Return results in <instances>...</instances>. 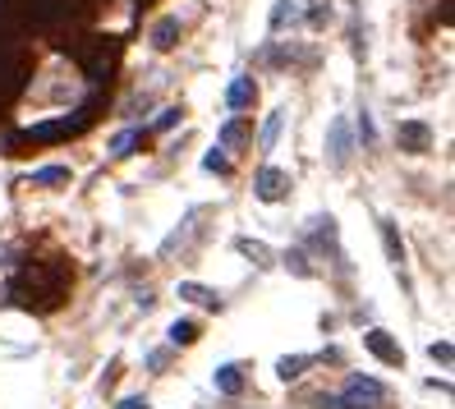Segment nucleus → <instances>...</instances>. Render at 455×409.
Masks as SVG:
<instances>
[{
    "instance_id": "obj_23",
    "label": "nucleus",
    "mask_w": 455,
    "mask_h": 409,
    "mask_svg": "<svg viewBox=\"0 0 455 409\" xmlns=\"http://www.w3.org/2000/svg\"><path fill=\"white\" fill-rule=\"evenodd\" d=\"M428 354L437 359V364H451V359H455V349H451V340H432V345H428Z\"/></svg>"
},
{
    "instance_id": "obj_26",
    "label": "nucleus",
    "mask_w": 455,
    "mask_h": 409,
    "mask_svg": "<svg viewBox=\"0 0 455 409\" xmlns=\"http://www.w3.org/2000/svg\"><path fill=\"white\" fill-rule=\"evenodd\" d=\"M115 409H152V405H148V396H129V400H120Z\"/></svg>"
},
{
    "instance_id": "obj_3",
    "label": "nucleus",
    "mask_w": 455,
    "mask_h": 409,
    "mask_svg": "<svg viewBox=\"0 0 455 409\" xmlns=\"http://www.w3.org/2000/svg\"><path fill=\"white\" fill-rule=\"evenodd\" d=\"M386 400V386L377 382V377H359L354 373L350 382H345L341 396H331V409H377Z\"/></svg>"
},
{
    "instance_id": "obj_17",
    "label": "nucleus",
    "mask_w": 455,
    "mask_h": 409,
    "mask_svg": "<svg viewBox=\"0 0 455 409\" xmlns=\"http://www.w3.org/2000/svg\"><path fill=\"white\" fill-rule=\"evenodd\" d=\"M382 239H386V253H391V262L400 267V262H405V244H400V235H395L391 221H382Z\"/></svg>"
},
{
    "instance_id": "obj_21",
    "label": "nucleus",
    "mask_w": 455,
    "mask_h": 409,
    "mask_svg": "<svg viewBox=\"0 0 455 409\" xmlns=\"http://www.w3.org/2000/svg\"><path fill=\"white\" fill-rule=\"evenodd\" d=\"M202 165H207V170H216V175H230V170H235V165H230V157H226V152H207V157H202Z\"/></svg>"
},
{
    "instance_id": "obj_1",
    "label": "nucleus",
    "mask_w": 455,
    "mask_h": 409,
    "mask_svg": "<svg viewBox=\"0 0 455 409\" xmlns=\"http://www.w3.org/2000/svg\"><path fill=\"white\" fill-rule=\"evenodd\" d=\"M65 290H70L65 258H33L5 280V304L33 308V313H51V308H60Z\"/></svg>"
},
{
    "instance_id": "obj_4",
    "label": "nucleus",
    "mask_w": 455,
    "mask_h": 409,
    "mask_svg": "<svg viewBox=\"0 0 455 409\" xmlns=\"http://www.w3.org/2000/svg\"><path fill=\"white\" fill-rule=\"evenodd\" d=\"M350 152H354V138H350V120H331V133H327V161L336 170L350 165Z\"/></svg>"
},
{
    "instance_id": "obj_9",
    "label": "nucleus",
    "mask_w": 455,
    "mask_h": 409,
    "mask_svg": "<svg viewBox=\"0 0 455 409\" xmlns=\"http://www.w3.org/2000/svg\"><path fill=\"white\" fill-rule=\"evenodd\" d=\"M216 391L221 396H239V391H244V368H239V364L216 368Z\"/></svg>"
},
{
    "instance_id": "obj_24",
    "label": "nucleus",
    "mask_w": 455,
    "mask_h": 409,
    "mask_svg": "<svg viewBox=\"0 0 455 409\" xmlns=\"http://www.w3.org/2000/svg\"><path fill=\"white\" fill-rule=\"evenodd\" d=\"M175 120H180V106H166V111L157 115V133H166V129H170V124H175Z\"/></svg>"
},
{
    "instance_id": "obj_5",
    "label": "nucleus",
    "mask_w": 455,
    "mask_h": 409,
    "mask_svg": "<svg viewBox=\"0 0 455 409\" xmlns=\"http://www.w3.org/2000/svg\"><path fill=\"white\" fill-rule=\"evenodd\" d=\"M253 193L263 202H280L290 193V175L285 170H276V165H263V170H258V180H253Z\"/></svg>"
},
{
    "instance_id": "obj_15",
    "label": "nucleus",
    "mask_w": 455,
    "mask_h": 409,
    "mask_svg": "<svg viewBox=\"0 0 455 409\" xmlns=\"http://www.w3.org/2000/svg\"><path fill=\"white\" fill-rule=\"evenodd\" d=\"M244 138H248V124L239 120V115H235V120H226V124H221V148H239Z\"/></svg>"
},
{
    "instance_id": "obj_12",
    "label": "nucleus",
    "mask_w": 455,
    "mask_h": 409,
    "mask_svg": "<svg viewBox=\"0 0 455 409\" xmlns=\"http://www.w3.org/2000/svg\"><path fill=\"white\" fill-rule=\"evenodd\" d=\"M180 299H189V304H202V308H221V295L207 285H193V280H184L180 285Z\"/></svg>"
},
{
    "instance_id": "obj_20",
    "label": "nucleus",
    "mask_w": 455,
    "mask_h": 409,
    "mask_svg": "<svg viewBox=\"0 0 455 409\" xmlns=\"http://www.w3.org/2000/svg\"><path fill=\"white\" fill-rule=\"evenodd\" d=\"M304 258H308V253H304V249H290V253H285V267H290V271H295V276H313V267H308V262H304Z\"/></svg>"
},
{
    "instance_id": "obj_8",
    "label": "nucleus",
    "mask_w": 455,
    "mask_h": 409,
    "mask_svg": "<svg viewBox=\"0 0 455 409\" xmlns=\"http://www.w3.org/2000/svg\"><path fill=\"white\" fill-rule=\"evenodd\" d=\"M253 97H258V83L244 74V79H235V83H230L226 106H230V111H244V106H253Z\"/></svg>"
},
{
    "instance_id": "obj_19",
    "label": "nucleus",
    "mask_w": 455,
    "mask_h": 409,
    "mask_svg": "<svg viewBox=\"0 0 455 409\" xmlns=\"http://www.w3.org/2000/svg\"><path fill=\"white\" fill-rule=\"evenodd\" d=\"M235 249L244 253L248 262H267V258H272V253H267V244H258V239H235Z\"/></svg>"
},
{
    "instance_id": "obj_14",
    "label": "nucleus",
    "mask_w": 455,
    "mask_h": 409,
    "mask_svg": "<svg viewBox=\"0 0 455 409\" xmlns=\"http://www.w3.org/2000/svg\"><path fill=\"white\" fill-rule=\"evenodd\" d=\"M175 42H180V18H161V23L152 28V46H157V51H170Z\"/></svg>"
},
{
    "instance_id": "obj_2",
    "label": "nucleus",
    "mask_w": 455,
    "mask_h": 409,
    "mask_svg": "<svg viewBox=\"0 0 455 409\" xmlns=\"http://www.w3.org/2000/svg\"><path fill=\"white\" fill-rule=\"evenodd\" d=\"M97 106H102V97H92L88 106H83L79 115H65V120H46V124H33V129H18V133H9L5 138V152H28V148H37V143H60V138H79L83 129L97 120Z\"/></svg>"
},
{
    "instance_id": "obj_18",
    "label": "nucleus",
    "mask_w": 455,
    "mask_h": 409,
    "mask_svg": "<svg viewBox=\"0 0 455 409\" xmlns=\"http://www.w3.org/2000/svg\"><path fill=\"white\" fill-rule=\"evenodd\" d=\"M299 18V5L295 0H280V5L272 9V28H285V23H295Z\"/></svg>"
},
{
    "instance_id": "obj_10",
    "label": "nucleus",
    "mask_w": 455,
    "mask_h": 409,
    "mask_svg": "<svg viewBox=\"0 0 455 409\" xmlns=\"http://www.w3.org/2000/svg\"><path fill=\"white\" fill-rule=\"evenodd\" d=\"M28 184H42V189H60V184H70V165H42V170L28 175Z\"/></svg>"
},
{
    "instance_id": "obj_13",
    "label": "nucleus",
    "mask_w": 455,
    "mask_h": 409,
    "mask_svg": "<svg viewBox=\"0 0 455 409\" xmlns=\"http://www.w3.org/2000/svg\"><path fill=\"white\" fill-rule=\"evenodd\" d=\"M198 336H202L198 317H180V322H170V345H193Z\"/></svg>"
},
{
    "instance_id": "obj_6",
    "label": "nucleus",
    "mask_w": 455,
    "mask_h": 409,
    "mask_svg": "<svg viewBox=\"0 0 455 409\" xmlns=\"http://www.w3.org/2000/svg\"><path fill=\"white\" fill-rule=\"evenodd\" d=\"M395 143H400L405 152H428L432 148V129L423 120H405L400 129H395Z\"/></svg>"
},
{
    "instance_id": "obj_25",
    "label": "nucleus",
    "mask_w": 455,
    "mask_h": 409,
    "mask_svg": "<svg viewBox=\"0 0 455 409\" xmlns=\"http://www.w3.org/2000/svg\"><path fill=\"white\" fill-rule=\"evenodd\" d=\"M359 138H363V148H368V143L377 138V129H373V120H368V111L359 115Z\"/></svg>"
},
{
    "instance_id": "obj_7",
    "label": "nucleus",
    "mask_w": 455,
    "mask_h": 409,
    "mask_svg": "<svg viewBox=\"0 0 455 409\" xmlns=\"http://www.w3.org/2000/svg\"><path fill=\"white\" fill-rule=\"evenodd\" d=\"M363 345L373 349V354L382 359V364H405V349L395 345V340L386 336V331H363Z\"/></svg>"
},
{
    "instance_id": "obj_11",
    "label": "nucleus",
    "mask_w": 455,
    "mask_h": 409,
    "mask_svg": "<svg viewBox=\"0 0 455 409\" xmlns=\"http://www.w3.org/2000/svg\"><path fill=\"white\" fill-rule=\"evenodd\" d=\"M138 143H148V129H124V133H115L111 157H115V161H120V157H129V152H138Z\"/></svg>"
},
{
    "instance_id": "obj_22",
    "label": "nucleus",
    "mask_w": 455,
    "mask_h": 409,
    "mask_svg": "<svg viewBox=\"0 0 455 409\" xmlns=\"http://www.w3.org/2000/svg\"><path fill=\"white\" fill-rule=\"evenodd\" d=\"M280 120H285V115H280V111H272V120L263 124V148H276V133H280Z\"/></svg>"
},
{
    "instance_id": "obj_16",
    "label": "nucleus",
    "mask_w": 455,
    "mask_h": 409,
    "mask_svg": "<svg viewBox=\"0 0 455 409\" xmlns=\"http://www.w3.org/2000/svg\"><path fill=\"white\" fill-rule=\"evenodd\" d=\"M308 364H313V359H308V354H285V359H280V364H276V373H280V382H295V377L299 373H304V368Z\"/></svg>"
}]
</instances>
